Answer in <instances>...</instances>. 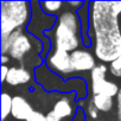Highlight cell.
Masks as SVG:
<instances>
[{
    "label": "cell",
    "mask_w": 121,
    "mask_h": 121,
    "mask_svg": "<svg viewBox=\"0 0 121 121\" xmlns=\"http://www.w3.org/2000/svg\"><path fill=\"white\" fill-rule=\"evenodd\" d=\"M46 120L48 121H60V119L52 112V110H49L46 113Z\"/></svg>",
    "instance_id": "19"
},
{
    "label": "cell",
    "mask_w": 121,
    "mask_h": 121,
    "mask_svg": "<svg viewBox=\"0 0 121 121\" xmlns=\"http://www.w3.org/2000/svg\"><path fill=\"white\" fill-rule=\"evenodd\" d=\"M109 69L108 64L99 63L93 71L89 74V83H88V89L89 94L91 95H106L109 97H116L119 90H120V84L115 81H112L108 78Z\"/></svg>",
    "instance_id": "5"
},
{
    "label": "cell",
    "mask_w": 121,
    "mask_h": 121,
    "mask_svg": "<svg viewBox=\"0 0 121 121\" xmlns=\"http://www.w3.org/2000/svg\"><path fill=\"white\" fill-rule=\"evenodd\" d=\"M89 38L100 63L121 56V1H89Z\"/></svg>",
    "instance_id": "1"
},
{
    "label": "cell",
    "mask_w": 121,
    "mask_h": 121,
    "mask_svg": "<svg viewBox=\"0 0 121 121\" xmlns=\"http://www.w3.org/2000/svg\"><path fill=\"white\" fill-rule=\"evenodd\" d=\"M45 37L51 43V49L71 53L84 46L82 36V24L76 11L68 7L60 13L51 31L45 32Z\"/></svg>",
    "instance_id": "2"
},
{
    "label": "cell",
    "mask_w": 121,
    "mask_h": 121,
    "mask_svg": "<svg viewBox=\"0 0 121 121\" xmlns=\"http://www.w3.org/2000/svg\"><path fill=\"white\" fill-rule=\"evenodd\" d=\"M35 73H32L30 69L20 67V65H12L10 68V73L7 75L5 84L11 87H19L29 84L33 78Z\"/></svg>",
    "instance_id": "9"
},
{
    "label": "cell",
    "mask_w": 121,
    "mask_h": 121,
    "mask_svg": "<svg viewBox=\"0 0 121 121\" xmlns=\"http://www.w3.org/2000/svg\"><path fill=\"white\" fill-rule=\"evenodd\" d=\"M115 104H116V109H117V115L121 120V84H120V90L115 97Z\"/></svg>",
    "instance_id": "17"
},
{
    "label": "cell",
    "mask_w": 121,
    "mask_h": 121,
    "mask_svg": "<svg viewBox=\"0 0 121 121\" xmlns=\"http://www.w3.org/2000/svg\"><path fill=\"white\" fill-rule=\"evenodd\" d=\"M40 10L52 17H58L65 9H67V1H38Z\"/></svg>",
    "instance_id": "11"
},
{
    "label": "cell",
    "mask_w": 121,
    "mask_h": 121,
    "mask_svg": "<svg viewBox=\"0 0 121 121\" xmlns=\"http://www.w3.org/2000/svg\"><path fill=\"white\" fill-rule=\"evenodd\" d=\"M44 64L50 71L62 77L64 81H69L71 78L77 77L71 65V58L69 52L51 49L44 58Z\"/></svg>",
    "instance_id": "6"
},
{
    "label": "cell",
    "mask_w": 121,
    "mask_h": 121,
    "mask_svg": "<svg viewBox=\"0 0 121 121\" xmlns=\"http://www.w3.org/2000/svg\"><path fill=\"white\" fill-rule=\"evenodd\" d=\"M10 68L9 65H1V82L5 84L6 82V78H7V75L10 73Z\"/></svg>",
    "instance_id": "18"
},
{
    "label": "cell",
    "mask_w": 121,
    "mask_h": 121,
    "mask_svg": "<svg viewBox=\"0 0 121 121\" xmlns=\"http://www.w3.org/2000/svg\"><path fill=\"white\" fill-rule=\"evenodd\" d=\"M108 69H109L110 76L121 81V56L117 59H115L114 62H112L110 64H108Z\"/></svg>",
    "instance_id": "14"
},
{
    "label": "cell",
    "mask_w": 121,
    "mask_h": 121,
    "mask_svg": "<svg viewBox=\"0 0 121 121\" xmlns=\"http://www.w3.org/2000/svg\"><path fill=\"white\" fill-rule=\"evenodd\" d=\"M71 58V65L74 68V71L77 77H82V74L91 73L93 69L99 64L97 59L91 51V49L82 46L70 53Z\"/></svg>",
    "instance_id": "7"
},
{
    "label": "cell",
    "mask_w": 121,
    "mask_h": 121,
    "mask_svg": "<svg viewBox=\"0 0 121 121\" xmlns=\"http://www.w3.org/2000/svg\"><path fill=\"white\" fill-rule=\"evenodd\" d=\"M26 121H48L46 120V113H43L40 110H33Z\"/></svg>",
    "instance_id": "16"
},
{
    "label": "cell",
    "mask_w": 121,
    "mask_h": 121,
    "mask_svg": "<svg viewBox=\"0 0 121 121\" xmlns=\"http://www.w3.org/2000/svg\"><path fill=\"white\" fill-rule=\"evenodd\" d=\"M32 104L22 95H14L12 102V112L11 116L18 121H26L30 114L33 112Z\"/></svg>",
    "instance_id": "10"
},
{
    "label": "cell",
    "mask_w": 121,
    "mask_h": 121,
    "mask_svg": "<svg viewBox=\"0 0 121 121\" xmlns=\"http://www.w3.org/2000/svg\"><path fill=\"white\" fill-rule=\"evenodd\" d=\"M82 109H83V108H82ZM83 110H84V113H86L87 117H90V119H93V120H95V119H97V117H99L100 112H99V110L94 107V104H93L90 101L88 102L87 108H84Z\"/></svg>",
    "instance_id": "15"
},
{
    "label": "cell",
    "mask_w": 121,
    "mask_h": 121,
    "mask_svg": "<svg viewBox=\"0 0 121 121\" xmlns=\"http://www.w3.org/2000/svg\"><path fill=\"white\" fill-rule=\"evenodd\" d=\"M0 59H1V65H7L11 62V57L9 55H1Z\"/></svg>",
    "instance_id": "20"
},
{
    "label": "cell",
    "mask_w": 121,
    "mask_h": 121,
    "mask_svg": "<svg viewBox=\"0 0 121 121\" xmlns=\"http://www.w3.org/2000/svg\"><path fill=\"white\" fill-rule=\"evenodd\" d=\"M89 101L100 113H109L114 107V99L106 95H91Z\"/></svg>",
    "instance_id": "12"
},
{
    "label": "cell",
    "mask_w": 121,
    "mask_h": 121,
    "mask_svg": "<svg viewBox=\"0 0 121 121\" xmlns=\"http://www.w3.org/2000/svg\"><path fill=\"white\" fill-rule=\"evenodd\" d=\"M32 19L31 1H1L0 20H1V39L10 37L13 32L26 30Z\"/></svg>",
    "instance_id": "4"
},
{
    "label": "cell",
    "mask_w": 121,
    "mask_h": 121,
    "mask_svg": "<svg viewBox=\"0 0 121 121\" xmlns=\"http://www.w3.org/2000/svg\"><path fill=\"white\" fill-rule=\"evenodd\" d=\"M0 51L1 55H9L11 59L19 63L20 67L27 68L26 59L29 57L36 56L42 58L44 44L26 30H19L13 32L10 37L1 39Z\"/></svg>",
    "instance_id": "3"
},
{
    "label": "cell",
    "mask_w": 121,
    "mask_h": 121,
    "mask_svg": "<svg viewBox=\"0 0 121 121\" xmlns=\"http://www.w3.org/2000/svg\"><path fill=\"white\" fill-rule=\"evenodd\" d=\"M12 102L13 96L6 91L1 94V121H5L12 112Z\"/></svg>",
    "instance_id": "13"
},
{
    "label": "cell",
    "mask_w": 121,
    "mask_h": 121,
    "mask_svg": "<svg viewBox=\"0 0 121 121\" xmlns=\"http://www.w3.org/2000/svg\"><path fill=\"white\" fill-rule=\"evenodd\" d=\"M77 95L76 93H67L62 94V96L58 97L53 106H52V112L60 119V121L65 120H74L77 110H78V104H77Z\"/></svg>",
    "instance_id": "8"
}]
</instances>
